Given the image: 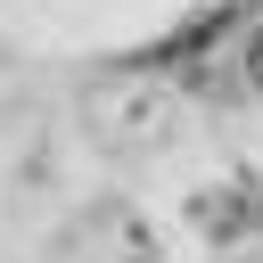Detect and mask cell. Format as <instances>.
<instances>
[{"instance_id":"obj_2","label":"cell","mask_w":263,"mask_h":263,"mask_svg":"<svg viewBox=\"0 0 263 263\" xmlns=\"http://www.w3.org/2000/svg\"><path fill=\"white\" fill-rule=\"evenodd\" d=\"M189 214H197V230H214V238H247V230L263 222V189H255V181H230V189L197 197Z\"/></svg>"},{"instance_id":"obj_3","label":"cell","mask_w":263,"mask_h":263,"mask_svg":"<svg viewBox=\"0 0 263 263\" xmlns=\"http://www.w3.org/2000/svg\"><path fill=\"white\" fill-rule=\"evenodd\" d=\"M247 74H255V82H263V33H255V49H247Z\"/></svg>"},{"instance_id":"obj_1","label":"cell","mask_w":263,"mask_h":263,"mask_svg":"<svg viewBox=\"0 0 263 263\" xmlns=\"http://www.w3.org/2000/svg\"><path fill=\"white\" fill-rule=\"evenodd\" d=\"M66 263H156V255H148V230H140L123 205H99V214H82V222H74Z\"/></svg>"}]
</instances>
